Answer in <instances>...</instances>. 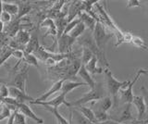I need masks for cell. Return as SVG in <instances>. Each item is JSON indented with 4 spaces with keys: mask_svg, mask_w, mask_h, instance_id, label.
<instances>
[{
    "mask_svg": "<svg viewBox=\"0 0 148 124\" xmlns=\"http://www.w3.org/2000/svg\"><path fill=\"white\" fill-rule=\"evenodd\" d=\"M16 71L17 68L14 67L12 73H9L8 78H0V84L8 87H15L22 92H26V81L29 72V66L25 64L20 71Z\"/></svg>",
    "mask_w": 148,
    "mask_h": 124,
    "instance_id": "1",
    "label": "cell"
},
{
    "mask_svg": "<svg viewBox=\"0 0 148 124\" xmlns=\"http://www.w3.org/2000/svg\"><path fill=\"white\" fill-rule=\"evenodd\" d=\"M105 78H106V85L108 93L110 95V97L112 98L113 106L116 108L118 106V95L120 90L123 89L124 87L128 86L131 81H124L119 82L113 76L112 72L109 69H105L104 70Z\"/></svg>",
    "mask_w": 148,
    "mask_h": 124,
    "instance_id": "2",
    "label": "cell"
},
{
    "mask_svg": "<svg viewBox=\"0 0 148 124\" xmlns=\"http://www.w3.org/2000/svg\"><path fill=\"white\" fill-rule=\"evenodd\" d=\"M79 44H80L82 47H86L92 53V55L97 58L98 62L102 64V66L106 67V69H109V62L108 58L106 57V53L103 50L99 49L95 42L94 38H92V34H87L83 35L82 37L79 39Z\"/></svg>",
    "mask_w": 148,
    "mask_h": 124,
    "instance_id": "3",
    "label": "cell"
},
{
    "mask_svg": "<svg viewBox=\"0 0 148 124\" xmlns=\"http://www.w3.org/2000/svg\"><path fill=\"white\" fill-rule=\"evenodd\" d=\"M105 97V90L101 84H96L94 89H90L85 95H83L81 98H79L71 103V107H79L83 106L89 102H97Z\"/></svg>",
    "mask_w": 148,
    "mask_h": 124,
    "instance_id": "4",
    "label": "cell"
},
{
    "mask_svg": "<svg viewBox=\"0 0 148 124\" xmlns=\"http://www.w3.org/2000/svg\"><path fill=\"white\" fill-rule=\"evenodd\" d=\"M114 34L112 32H108L106 27L99 21H96L95 30L92 32V38L99 49L105 51V47L108 42Z\"/></svg>",
    "mask_w": 148,
    "mask_h": 124,
    "instance_id": "5",
    "label": "cell"
},
{
    "mask_svg": "<svg viewBox=\"0 0 148 124\" xmlns=\"http://www.w3.org/2000/svg\"><path fill=\"white\" fill-rule=\"evenodd\" d=\"M142 74H147V71L145 69H140L136 72V75L134 76L133 80L130 82V84H128L126 89H121L120 93H121V97L124 101L125 104H132L133 100V92H132V87L135 84V82L138 81V79L140 78Z\"/></svg>",
    "mask_w": 148,
    "mask_h": 124,
    "instance_id": "6",
    "label": "cell"
},
{
    "mask_svg": "<svg viewBox=\"0 0 148 124\" xmlns=\"http://www.w3.org/2000/svg\"><path fill=\"white\" fill-rule=\"evenodd\" d=\"M30 104L32 105H39L42 107H50V108H58L59 106L65 105L67 108H71V105L69 102L66 100V95H64L62 94H60L58 95L57 97H55L53 99H51L49 101H45V102H39V101H31Z\"/></svg>",
    "mask_w": 148,
    "mask_h": 124,
    "instance_id": "7",
    "label": "cell"
},
{
    "mask_svg": "<svg viewBox=\"0 0 148 124\" xmlns=\"http://www.w3.org/2000/svg\"><path fill=\"white\" fill-rule=\"evenodd\" d=\"M75 39L71 37L69 34H63L61 37L58 39V52L60 54H69L71 53L72 45L75 43Z\"/></svg>",
    "mask_w": 148,
    "mask_h": 124,
    "instance_id": "8",
    "label": "cell"
},
{
    "mask_svg": "<svg viewBox=\"0 0 148 124\" xmlns=\"http://www.w3.org/2000/svg\"><path fill=\"white\" fill-rule=\"evenodd\" d=\"M82 67V62L80 58H72L69 61V65L66 68L64 74V81L69 80L71 78H74L77 74L78 71H80Z\"/></svg>",
    "mask_w": 148,
    "mask_h": 124,
    "instance_id": "9",
    "label": "cell"
},
{
    "mask_svg": "<svg viewBox=\"0 0 148 124\" xmlns=\"http://www.w3.org/2000/svg\"><path fill=\"white\" fill-rule=\"evenodd\" d=\"M17 109L18 112H21L22 115H24V117L29 118L32 121H34V122L38 123V124H44V119L39 118L37 115L32 111V108H30V106H28L25 103H18V105L17 106Z\"/></svg>",
    "mask_w": 148,
    "mask_h": 124,
    "instance_id": "10",
    "label": "cell"
},
{
    "mask_svg": "<svg viewBox=\"0 0 148 124\" xmlns=\"http://www.w3.org/2000/svg\"><path fill=\"white\" fill-rule=\"evenodd\" d=\"M8 93H9V97L15 99L18 103H25L26 101H34V99L28 95L26 92H22L21 90L15 88V87H8Z\"/></svg>",
    "mask_w": 148,
    "mask_h": 124,
    "instance_id": "11",
    "label": "cell"
},
{
    "mask_svg": "<svg viewBox=\"0 0 148 124\" xmlns=\"http://www.w3.org/2000/svg\"><path fill=\"white\" fill-rule=\"evenodd\" d=\"M83 11V5L82 1H73L71 2L69 8L68 10V14H67V21L69 22L73 21L74 19L78 18L79 14Z\"/></svg>",
    "mask_w": 148,
    "mask_h": 124,
    "instance_id": "12",
    "label": "cell"
},
{
    "mask_svg": "<svg viewBox=\"0 0 148 124\" xmlns=\"http://www.w3.org/2000/svg\"><path fill=\"white\" fill-rule=\"evenodd\" d=\"M132 104L135 106V108L137 109L138 121H142L146 113V105H145V99H143V95H134Z\"/></svg>",
    "mask_w": 148,
    "mask_h": 124,
    "instance_id": "13",
    "label": "cell"
},
{
    "mask_svg": "<svg viewBox=\"0 0 148 124\" xmlns=\"http://www.w3.org/2000/svg\"><path fill=\"white\" fill-rule=\"evenodd\" d=\"M63 80H58L57 82H55L53 85L51 86V88L46 91L45 93H44L40 97H38L37 99H34L35 101H39V102H45V101H47V99L49 98V96H51L52 95H54L57 92H60V89H61V86L63 84Z\"/></svg>",
    "mask_w": 148,
    "mask_h": 124,
    "instance_id": "14",
    "label": "cell"
},
{
    "mask_svg": "<svg viewBox=\"0 0 148 124\" xmlns=\"http://www.w3.org/2000/svg\"><path fill=\"white\" fill-rule=\"evenodd\" d=\"M87 84H84V82H73V81H64L61 89H60V94H62L64 95H67L69 93H71V91H73L74 89L78 88V87L81 86H86Z\"/></svg>",
    "mask_w": 148,
    "mask_h": 124,
    "instance_id": "15",
    "label": "cell"
},
{
    "mask_svg": "<svg viewBox=\"0 0 148 124\" xmlns=\"http://www.w3.org/2000/svg\"><path fill=\"white\" fill-rule=\"evenodd\" d=\"M41 27L42 28H46L47 32H46V34L45 36L51 35L55 40V44H56V38H57V29H56V25H55V21L51 19V18H46L43 21L41 22Z\"/></svg>",
    "mask_w": 148,
    "mask_h": 124,
    "instance_id": "16",
    "label": "cell"
},
{
    "mask_svg": "<svg viewBox=\"0 0 148 124\" xmlns=\"http://www.w3.org/2000/svg\"><path fill=\"white\" fill-rule=\"evenodd\" d=\"M21 20H17L13 19L7 25L6 29H5V34H6L8 37L14 38L15 35L18 34V32L20 31V26H21Z\"/></svg>",
    "mask_w": 148,
    "mask_h": 124,
    "instance_id": "17",
    "label": "cell"
},
{
    "mask_svg": "<svg viewBox=\"0 0 148 124\" xmlns=\"http://www.w3.org/2000/svg\"><path fill=\"white\" fill-rule=\"evenodd\" d=\"M14 41H16V42L22 47L23 48H25L26 45L29 43V41L31 39V34L30 32H28L26 30H23V29H21L20 31L18 32V34L15 35V37L12 38Z\"/></svg>",
    "mask_w": 148,
    "mask_h": 124,
    "instance_id": "18",
    "label": "cell"
},
{
    "mask_svg": "<svg viewBox=\"0 0 148 124\" xmlns=\"http://www.w3.org/2000/svg\"><path fill=\"white\" fill-rule=\"evenodd\" d=\"M78 76H80L82 79L84 81V84H86L88 86L90 87V89H94L95 87L96 82L94 80V78L92 77V75L89 72L86 71V69L84 67V65H82L80 71H78Z\"/></svg>",
    "mask_w": 148,
    "mask_h": 124,
    "instance_id": "19",
    "label": "cell"
},
{
    "mask_svg": "<svg viewBox=\"0 0 148 124\" xmlns=\"http://www.w3.org/2000/svg\"><path fill=\"white\" fill-rule=\"evenodd\" d=\"M78 18L80 19V21L82 22V23L85 25L86 28L89 29L92 33L94 32L95 24H96V21L91 15H89L88 13H86L84 11H82L80 14H79Z\"/></svg>",
    "mask_w": 148,
    "mask_h": 124,
    "instance_id": "20",
    "label": "cell"
},
{
    "mask_svg": "<svg viewBox=\"0 0 148 124\" xmlns=\"http://www.w3.org/2000/svg\"><path fill=\"white\" fill-rule=\"evenodd\" d=\"M41 47L39 44V40L37 37V34H32L31 35V39L29 41V43L26 45V47L24 48V52L27 54H32L34 55L37 50L39 49Z\"/></svg>",
    "mask_w": 148,
    "mask_h": 124,
    "instance_id": "21",
    "label": "cell"
},
{
    "mask_svg": "<svg viewBox=\"0 0 148 124\" xmlns=\"http://www.w3.org/2000/svg\"><path fill=\"white\" fill-rule=\"evenodd\" d=\"M97 63H98V60H97V58L94 56V57L92 58L91 60L84 66L85 69H86V71L89 72L91 75L101 74V73L104 72L103 69L97 67Z\"/></svg>",
    "mask_w": 148,
    "mask_h": 124,
    "instance_id": "22",
    "label": "cell"
},
{
    "mask_svg": "<svg viewBox=\"0 0 148 124\" xmlns=\"http://www.w3.org/2000/svg\"><path fill=\"white\" fill-rule=\"evenodd\" d=\"M18 12L17 16L15 17V19L17 20H22V18L25 17L27 14H29L32 10V4H30L29 2H20L18 4Z\"/></svg>",
    "mask_w": 148,
    "mask_h": 124,
    "instance_id": "23",
    "label": "cell"
},
{
    "mask_svg": "<svg viewBox=\"0 0 148 124\" xmlns=\"http://www.w3.org/2000/svg\"><path fill=\"white\" fill-rule=\"evenodd\" d=\"M95 104H96V106H97L96 109L102 110V111L106 112V113H108V110L113 107V101H112V98H111L109 95L105 96L104 98H102L101 100L97 101V102H95Z\"/></svg>",
    "mask_w": 148,
    "mask_h": 124,
    "instance_id": "24",
    "label": "cell"
},
{
    "mask_svg": "<svg viewBox=\"0 0 148 124\" xmlns=\"http://www.w3.org/2000/svg\"><path fill=\"white\" fill-rule=\"evenodd\" d=\"M131 106H132V104H125V107L122 110V112L120 113L119 118L116 119L115 121H117L119 123H122L125 121H132L133 118H132V115L131 112Z\"/></svg>",
    "mask_w": 148,
    "mask_h": 124,
    "instance_id": "25",
    "label": "cell"
},
{
    "mask_svg": "<svg viewBox=\"0 0 148 124\" xmlns=\"http://www.w3.org/2000/svg\"><path fill=\"white\" fill-rule=\"evenodd\" d=\"M77 108L79 109V112H80L82 116L87 119V121H89L92 124L97 123L95 117V113H94V111H92V108L84 107V106H79V107H77Z\"/></svg>",
    "mask_w": 148,
    "mask_h": 124,
    "instance_id": "26",
    "label": "cell"
},
{
    "mask_svg": "<svg viewBox=\"0 0 148 124\" xmlns=\"http://www.w3.org/2000/svg\"><path fill=\"white\" fill-rule=\"evenodd\" d=\"M67 24H68V21H67V18L66 17H58V18H57V20H56V21H55L56 29H57V40L63 35L65 28H66Z\"/></svg>",
    "mask_w": 148,
    "mask_h": 124,
    "instance_id": "27",
    "label": "cell"
},
{
    "mask_svg": "<svg viewBox=\"0 0 148 124\" xmlns=\"http://www.w3.org/2000/svg\"><path fill=\"white\" fill-rule=\"evenodd\" d=\"M13 50L14 49L11 48L8 45L0 48V67H1L3 64L12 56Z\"/></svg>",
    "mask_w": 148,
    "mask_h": 124,
    "instance_id": "28",
    "label": "cell"
},
{
    "mask_svg": "<svg viewBox=\"0 0 148 124\" xmlns=\"http://www.w3.org/2000/svg\"><path fill=\"white\" fill-rule=\"evenodd\" d=\"M2 10L3 11L8 13L11 16H17L18 12V6L16 3H7L3 2L2 3Z\"/></svg>",
    "mask_w": 148,
    "mask_h": 124,
    "instance_id": "29",
    "label": "cell"
},
{
    "mask_svg": "<svg viewBox=\"0 0 148 124\" xmlns=\"http://www.w3.org/2000/svg\"><path fill=\"white\" fill-rule=\"evenodd\" d=\"M69 118H71V122H75L76 124H92L89 121H87V119L83 117L80 112L77 111V110H74V111L71 112Z\"/></svg>",
    "mask_w": 148,
    "mask_h": 124,
    "instance_id": "30",
    "label": "cell"
},
{
    "mask_svg": "<svg viewBox=\"0 0 148 124\" xmlns=\"http://www.w3.org/2000/svg\"><path fill=\"white\" fill-rule=\"evenodd\" d=\"M43 108L45 110H46V111L52 113L55 116V118L57 119L58 124H71V123H69V121H68V119H65L62 115H60L58 108H50V107H43Z\"/></svg>",
    "mask_w": 148,
    "mask_h": 124,
    "instance_id": "31",
    "label": "cell"
},
{
    "mask_svg": "<svg viewBox=\"0 0 148 124\" xmlns=\"http://www.w3.org/2000/svg\"><path fill=\"white\" fill-rule=\"evenodd\" d=\"M85 30H86L85 25L81 21L80 23H79L77 26H75V28H74L71 33L69 34V35L71 36V37H72L73 39L77 40V38H79L81 35H82L83 34H84Z\"/></svg>",
    "mask_w": 148,
    "mask_h": 124,
    "instance_id": "32",
    "label": "cell"
},
{
    "mask_svg": "<svg viewBox=\"0 0 148 124\" xmlns=\"http://www.w3.org/2000/svg\"><path fill=\"white\" fill-rule=\"evenodd\" d=\"M21 62H24L26 65H31L34 67H38V59H37L32 54H27L24 52V57H23Z\"/></svg>",
    "mask_w": 148,
    "mask_h": 124,
    "instance_id": "33",
    "label": "cell"
},
{
    "mask_svg": "<svg viewBox=\"0 0 148 124\" xmlns=\"http://www.w3.org/2000/svg\"><path fill=\"white\" fill-rule=\"evenodd\" d=\"M94 57L92 53L90 51L89 49L86 47H82V58H81V62L82 65H86V64L89 62L92 58Z\"/></svg>",
    "mask_w": 148,
    "mask_h": 124,
    "instance_id": "34",
    "label": "cell"
},
{
    "mask_svg": "<svg viewBox=\"0 0 148 124\" xmlns=\"http://www.w3.org/2000/svg\"><path fill=\"white\" fill-rule=\"evenodd\" d=\"M95 113V119H96V122H103V121H106L109 119V116L108 114L106 112H104L102 111V110H99V109H95V110H92Z\"/></svg>",
    "mask_w": 148,
    "mask_h": 124,
    "instance_id": "35",
    "label": "cell"
},
{
    "mask_svg": "<svg viewBox=\"0 0 148 124\" xmlns=\"http://www.w3.org/2000/svg\"><path fill=\"white\" fill-rule=\"evenodd\" d=\"M131 43H132V45H135V47H139V48L147 49V45H145V40H143V38H141V37H139V36H136V35H132Z\"/></svg>",
    "mask_w": 148,
    "mask_h": 124,
    "instance_id": "36",
    "label": "cell"
},
{
    "mask_svg": "<svg viewBox=\"0 0 148 124\" xmlns=\"http://www.w3.org/2000/svg\"><path fill=\"white\" fill-rule=\"evenodd\" d=\"M80 22H81V21H80L79 18H76V19H74L73 21L68 22V24L66 26V28H65L63 34H69L74 28H75V26H77L79 23H80Z\"/></svg>",
    "mask_w": 148,
    "mask_h": 124,
    "instance_id": "37",
    "label": "cell"
},
{
    "mask_svg": "<svg viewBox=\"0 0 148 124\" xmlns=\"http://www.w3.org/2000/svg\"><path fill=\"white\" fill-rule=\"evenodd\" d=\"M14 124H27L24 115H22L18 110L15 111V118H14Z\"/></svg>",
    "mask_w": 148,
    "mask_h": 124,
    "instance_id": "38",
    "label": "cell"
},
{
    "mask_svg": "<svg viewBox=\"0 0 148 124\" xmlns=\"http://www.w3.org/2000/svg\"><path fill=\"white\" fill-rule=\"evenodd\" d=\"M11 111L9 110L6 106L3 105V107L1 108V111H0V121H2L5 119H8V117L10 116Z\"/></svg>",
    "mask_w": 148,
    "mask_h": 124,
    "instance_id": "39",
    "label": "cell"
},
{
    "mask_svg": "<svg viewBox=\"0 0 148 124\" xmlns=\"http://www.w3.org/2000/svg\"><path fill=\"white\" fill-rule=\"evenodd\" d=\"M12 57L16 58L18 61H21L23 57H24V50L21 49H14L12 53Z\"/></svg>",
    "mask_w": 148,
    "mask_h": 124,
    "instance_id": "40",
    "label": "cell"
},
{
    "mask_svg": "<svg viewBox=\"0 0 148 124\" xmlns=\"http://www.w3.org/2000/svg\"><path fill=\"white\" fill-rule=\"evenodd\" d=\"M0 21H1L3 23L5 24V23H9L11 21H12V19H11V15H9L8 13H7V12H5V11H2V13H1V16H0Z\"/></svg>",
    "mask_w": 148,
    "mask_h": 124,
    "instance_id": "41",
    "label": "cell"
},
{
    "mask_svg": "<svg viewBox=\"0 0 148 124\" xmlns=\"http://www.w3.org/2000/svg\"><path fill=\"white\" fill-rule=\"evenodd\" d=\"M142 94H143V97L145 99V102L146 105V110H148V90L145 88V86H142L140 88Z\"/></svg>",
    "mask_w": 148,
    "mask_h": 124,
    "instance_id": "42",
    "label": "cell"
},
{
    "mask_svg": "<svg viewBox=\"0 0 148 124\" xmlns=\"http://www.w3.org/2000/svg\"><path fill=\"white\" fill-rule=\"evenodd\" d=\"M136 7H141V2L138 1V0H129L127 2V5H126L127 8H132Z\"/></svg>",
    "mask_w": 148,
    "mask_h": 124,
    "instance_id": "43",
    "label": "cell"
},
{
    "mask_svg": "<svg viewBox=\"0 0 148 124\" xmlns=\"http://www.w3.org/2000/svg\"><path fill=\"white\" fill-rule=\"evenodd\" d=\"M16 111V110H15ZM15 111L11 112L10 116L8 117V121L7 122V124H14V118H15Z\"/></svg>",
    "mask_w": 148,
    "mask_h": 124,
    "instance_id": "44",
    "label": "cell"
},
{
    "mask_svg": "<svg viewBox=\"0 0 148 124\" xmlns=\"http://www.w3.org/2000/svg\"><path fill=\"white\" fill-rule=\"evenodd\" d=\"M96 124H119V123L117 122V121H113V119H108V121H106L98 122V123H96Z\"/></svg>",
    "mask_w": 148,
    "mask_h": 124,
    "instance_id": "45",
    "label": "cell"
},
{
    "mask_svg": "<svg viewBox=\"0 0 148 124\" xmlns=\"http://www.w3.org/2000/svg\"><path fill=\"white\" fill-rule=\"evenodd\" d=\"M5 29V24L3 23V22L0 21V34H2L3 33V31Z\"/></svg>",
    "mask_w": 148,
    "mask_h": 124,
    "instance_id": "46",
    "label": "cell"
},
{
    "mask_svg": "<svg viewBox=\"0 0 148 124\" xmlns=\"http://www.w3.org/2000/svg\"><path fill=\"white\" fill-rule=\"evenodd\" d=\"M2 1L0 0V16H1V13H2V11H3V10H2Z\"/></svg>",
    "mask_w": 148,
    "mask_h": 124,
    "instance_id": "47",
    "label": "cell"
},
{
    "mask_svg": "<svg viewBox=\"0 0 148 124\" xmlns=\"http://www.w3.org/2000/svg\"><path fill=\"white\" fill-rule=\"evenodd\" d=\"M69 123H71V119H69Z\"/></svg>",
    "mask_w": 148,
    "mask_h": 124,
    "instance_id": "48",
    "label": "cell"
},
{
    "mask_svg": "<svg viewBox=\"0 0 148 124\" xmlns=\"http://www.w3.org/2000/svg\"><path fill=\"white\" fill-rule=\"evenodd\" d=\"M146 50H148V45H147V49H146Z\"/></svg>",
    "mask_w": 148,
    "mask_h": 124,
    "instance_id": "49",
    "label": "cell"
},
{
    "mask_svg": "<svg viewBox=\"0 0 148 124\" xmlns=\"http://www.w3.org/2000/svg\"><path fill=\"white\" fill-rule=\"evenodd\" d=\"M0 111H1V109H0Z\"/></svg>",
    "mask_w": 148,
    "mask_h": 124,
    "instance_id": "50",
    "label": "cell"
}]
</instances>
